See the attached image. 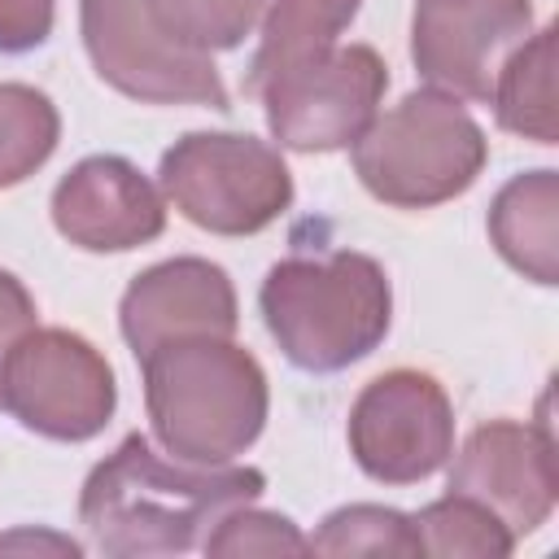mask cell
I'll return each instance as SVG.
<instances>
[{
    "mask_svg": "<svg viewBox=\"0 0 559 559\" xmlns=\"http://www.w3.org/2000/svg\"><path fill=\"white\" fill-rule=\"evenodd\" d=\"M262 485L258 467H179L175 459H162L148 437L131 432L87 476L79 515L105 555H179L201 546L227 511L253 502Z\"/></svg>",
    "mask_w": 559,
    "mask_h": 559,
    "instance_id": "1",
    "label": "cell"
},
{
    "mask_svg": "<svg viewBox=\"0 0 559 559\" xmlns=\"http://www.w3.org/2000/svg\"><path fill=\"white\" fill-rule=\"evenodd\" d=\"M140 362L153 432L179 463H231L262 432L266 376L231 336L170 341Z\"/></svg>",
    "mask_w": 559,
    "mask_h": 559,
    "instance_id": "2",
    "label": "cell"
},
{
    "mask_svg": "<svg viewBox=\"0 0 559 559\" xmlns=\"http://www.w3.org/2000/svg\"><path fill=\"white\" fill-rule=\"evenodd\" d=\"M389 280L367 253L284 258L266 271L262 314L284 358L301 371H341L389 332Z\"/></svg>",
    "mask_w": 559,
    "mask_h": 559,
    "instance_id": "3",
    "label": "cell"
},
{
    "mask_svg": "<svg viewBox=\"0 0 559 559\" xmlns=\"http://www.w3.org/2000/svg\"><path fill=\"white\" fill-rule=\"evenodd\" d=\"M485 166V135L445 92H415L354 140V170L371 197L424 210L459 197Z\"/></svg>",
    "mask_w": 559,
    "mask_h": 559,
    "instance_id": "4",
    "label": "cell"
},
{
    "mask_svg": "<svg viewBox=\"0 0 559 559\" xmlns=\"http://www.w3.org/2000/svg\"><path fill=\"white\" fill-rule=\"evenodd\" d=\"M83 44L105 83L148 105L227 109V87L170 0H83Z\"/></svg>",
    "mask_w": 559,
    "mask_h": 559,
    "instance_id": "5",
    "label": "cell"
},
{
    "mask_svg": "<svg viewBox=\"0 0 559 559\" xmlns=\"http://www.w3.org/2000/svg\"><path fill=\"white\" fill-rule=\"evenodd\" d=\"M162 192L188 223L214 236H249L288 210L293 179L271 144L197 131L162 157Z\"/></svg>",
    "mask_w": 559,
    "mask_h": 559,
    "instance_id": "6",
    "label": "cell"
},
{
    "mask_svg": "<svg viewBox=\"0 0 559 559\" xmlns=\"http://www.w3.org/2000/svg\"><path fill=\"white\" fill-rule=\"evenodd\" d=\"M0 397L31 432L87 441L114 415V371L83 336L66 328H31L4 362Z\"/></svg>",
    "mask_w": 559,
    "mask_h": 559,
    "instance_id": "7",
    "label": "cell"
},
{
    "mask_svg": "<svg viewBox=\"0 0 559 559\" xmlns=\"http://www.w3.org/2000/svg\"><path fill=\"white\" fill-rule=\"evenodd\" d=\"M384 83V61L367 44H349L271 74L266 83H258V92L266 100V122L280 144L323 153L354 144L371 127Z\"/></svg>",
    "mask_w": 559,
    "mask_h": 559,
    "instance_id": "8",
    "label": "cell"
},
{
    "mask_svg": "<svg viewBox=\"0 0 559 559\" xmlns=\"http://www.w3.org/2000/svg\"><path fill=\"white\" fill-rule=\"evenodd\" d=\"M454 445V415L441 384L424 371H389L371 380L349 411V450L358 467L384 485L432 476Z\"/></svg>",
    "mask_w": 559,
    "mask_h": 559,
    "instance_id": "9",
    "label": "cell"
},
{
    "mask_svg": "<svg viewBox=\"0 0 559 559\" xmlns=\"http://www.w3.org/2000/svg\"><path fill=\"white\" fill-rule=\"evenodd\" d=\"M528 0H419L411 57L432 92L489 100L498 70L528 39Z\"/></svg>",
    "mask_w": 559,
    "mask_h": 559,
    "instance_id": "10",
    "label": "cell"
},
{
    "mask_svg": "<svg viewBox=\"0 0 559 559\" xmlns=\"http://www.w3.org/2000/svg\"><path fill=\"white\" fill-rule=\"evenodd\" d=\"M555 489V437L546 419L537 428L511 419L476 428L450 472V493L480 502L511 537L533 533L550 515Z\"/></svg>",
    "mask_w": 559,
    "mask_h": 559,
    "instance_id": "11",
    "label": "cell"
},
{
    "mask_svg": "<svg viewBox=\"0 0 559 559\" xmlns=\"http://www.w3.org/2000/svg\"><path fill=\"white\" fill-rule=\"evenodd\" d=\"M52 223L79 249L118 253L153 240L166 227V205L131 162L87 157L57 183Z\"/></svg>",
    "mask_w": 559,
    "mask_h": 559,
    "instance_id": "12",
    "label": "cell"
},
{
    "mask_svg": "<svg viewBox=\"0 0 559 559\" xmlns=\"http://www.w3.org/2000/svg\"><path fill=\"white\" fill-rule=\"evenodd\" d=\"M236 293L231 280L205 258H175L144 271L122 297V336L135 358L188 336H231Z\"/></svg>",
    "mask_w": 559,
    "mask_h": 559,
    "instance_id": "13",
    "label": "cell"
},
{
    "mask_svg": "<svg viewBox=\"0 0 559 559\" xmlns=\"http://www.w3.org/2000/svg\"><path fill=\"white\" fill-rule=\"evenodd\" d=\"M555 170H533L511 179L489 210V236L498 253L537 284H555Z\"/></svg>",
    "mask_w": 559,
    "mask_h": 559,
    "instance_id": "14",
    "label": "cell"
},
{
    "mask_svg": "<svg viewBox=\"0 0 559 559\" xmlns=\"http://www.w3.org/2000/svg\"><path fill=\"white\" fill-rule=\"evenodd\" d=\"M489 100L507 131L537 144H555L559 127H555V31L550 26L524 39L507 57Z\"/></svg>",
    "mask_w": 559,
    "mask_h": 559,
    "instance_id": "15",
    "label": "cell"
},
{
    "mask_svg": "<svg viewBox=\"0 0 559 559\" xmlns=\"http://www.w3.org/2000/svg\"><path fill=\"white\" fill-rule=\"evenodd\" d=\"M354 13H358V0H275L262 22V44H258L249 83L258 87L271 74L336 48V35L354 22Z\"/></svg>",
    "mask_w": 559,
    "mask_h": 559,
    "instance_id": "16",
    "label": "cell"
},
{
    "mask_svg": "<svg viewBox=\"0 0 559 559\" xmlns=\"http://www.w3.org/2000/svg\"><path fill=\"white\" fill-rule=\"evenodd\" d=\"M57 109L26 83H0V188L26 179L57 148Z\"/></svg>",
    "mask_w": 559,
    "mask_h": 559,
    "instance_id": "17",
    "label": "cell"
},
{
    "mask_svg": "<svg viewBox=\"0 0 559 559\" xmlns=\"http://www.w3.org/2000/svg\"><path fill=\"white\" fill-rule=\"evenodd\" d=\"M415 533H419V546L424 555H472V559H502L511 555L515 537L472 498H459V493H445L441 502L424 507L415 515Z\"/></svg>",
    "mask_w": 559,
    "mask_h": 559,
    "instance_id": "18",
    "label": "cell"
},
{
    "mask_svg": "<svg viewBox=\"0 0 559 559\" xmlns=\"http://www.w3.org/2000/svg\"><path fill=\"white\" fill-rule=\"evenodd\" d=\"M306 546L314 555H424L415 520L389 507H341Z\"/></svg>",
    "mask_w": 559,
    "mask_h": 559,
    "instance_id": "19",
    "label": "cell"
},
{
    "mask_svg": "<svg viewBox=\"0 0 559 559\" xmlns=\"http://www.w3.org/2000/svg\"><path fill=\"white\" fill-rule=\"evenodd\" d=\"M201 546L214 559H231V555H245V559L249 555H306L310 550L306 537L293 528V520L266 515V511H249V502L236 507V511H227L210 528V537Z\"/></svg>",
    "mask_w": 559,
    "mask_h": 559,
    "instance_id": "20",
    "label": "cell"
},
{
    "mask_svg": "<svg viewBox=\"0 0 559 559\" xmlns=\"http://www.w3.org/2000/svg\"><path fill=\"white\" fill-rule=\"evenodd\" d=\"M183 35L201 48V52H218V48H236L258 13H262V0H170Z\"/></svg>",
    "mask_w": 559,
    "mask_h": 559,
    "instance_id": "21",
    "label": "cell"
},
{
    "mask_svg": "<svg viewBox=\"0 0 559 559\" xmlns=\"http://www.w3.org/2000/svg\"><path fill=\"white\" fill-rule=\"evenodd\" d=\"M52 31V0H0V52H26Z\"/></svg>",
    "mask_w": 559,
    "mask_h": 559,
    "instance_id": "22",
    "label": "cell"
},
{
    "mask_svg": "<svg viewBox=\"0 0 559 559\" xmlns=\"http://www.w3.org/2000/svg\"><path fill=\"white\" fill-rule=\"evenodd\" d=\"M31 328H35V301H31V293L9 271H0V376H4V362H9L13 345ZM0 406H4V397H0Z\"/></svg>",
    "mask_w": 559,
    "mask_h": 559,
    "instance_id": "23",
    "label": "cell"
}]
</instances>
